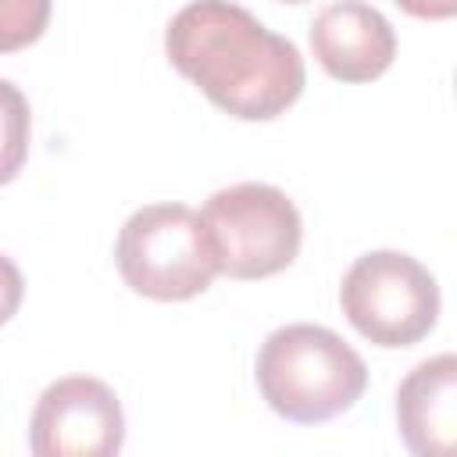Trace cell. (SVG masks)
<instances>
[{
    "mask_svg": "<svg viewBox=\"0 0 457 457\" xmlns=\"http://www.w3.org/2000/svg\"><path fill=\"white\" fill-rule=\"evenodd\" d=\"M21 296H25V278H21L18 264L7 253H0V325L11 321V314L21 303Z\"/></svg>",
    "mask_w": 457,
    "mask_h": 457,
    "instance_id": "11",
    "label": "cell"
},
{
    "mask_svg": "<svg viewBox=\"0 0 457 457\" xmlns=\"http://www.w3.org/2000/svg\"><path fill=\"white\" fill-rule=\"evenodd\" d=\"M264 403L296 425H321L350 411L368 389L364 357L332 328L296 321L275 328L257 350Z\"/></svg>",
    "mask_w": 457,
    "mask_h": 457,
    "instance_id": "2",
    "label": "cell"
},
{
    "mask_svg": "<svg viewBox=\"0 0 457 457\" xmlns=\"http://www.w3.org/2000/svg\"><path fill=\"white\" fill-rule=\"evenodd\" d=\"M114 261L125 286L150 300H189L218 275L200 214L186 204H146L118 232Z\"/></svg>",
    "mask_w": 457,
    "mask_h": 457,
    "instance_id": "3",
    "label": "cell"
},
{
    "mask_svg": "<svg viewBox=\"0 0 457 457\" xmlns=\"http://www.w3.org/2000/svg\"><path fill=\"white\" fill-rule=\"evenodd\" d=\"M164 54L218 111L239 121L278 118L307 82L296 43L232 0L186 4L164 29Z\"/></svg>",
    "mask_w": 457,
    "mask_h": 457,
    "instance_id": "1",
    "label": "cell"
},
{
    "mask_svg": "<svg viewBox=\"0 0 457 457\" xmlns=\"http://www.w3.org/2000/svg\"><path fill=\"white\" fill-rule=\"evenodd\" d=\"M125 443V414L114 389L93 375H68L43 389L29 421L36 457H114Z\"/></svg>",
    "mask_w": 457,
    "mask_h": 457,
    "instance_id": "6",
    "label": "cell"
},
{
    "mask_svg": "<svg viewBox=\"0 0 457 457\" xmlns=\"http://www.w3.org/2000/svg\"><path fill=\"white\" fill-rule=\"evenodd\" d=\"M393 4L425 21H443V18H453L457 11V0H393Z\"/></svg>",
    "mask_w": 457,
    "mask_h": 457,
    "instance_id": "12",
    "label": "cell"
},
{
    "mask_svg": "<svg viewBox=\"0 0 457 457\" xmlns=\"http://www.w3.org/2000/svg\"><path fill=\"white\" fill-rule=\"evenodd\" d=\"M311 50L339 82H371L396 57L389 18L364 0H336L311 21Z\"/></svg>",
    "mask_w": 457,
    "mask_h": 457,
    "instance_id": "7",
    "label": "cell"
},
{
    "mask_svg": "<svg viewBox=\"0 0 457 457\" xmlns=\"http://www.w3.org/2000/svg\"><path fill=\"white\" fill-rule=\"evenodd\" d=\"M50 0H0V54L25 50L43 36Z\"/></svg>",
    "mask_w": 457,
    "mask_h": 457,
    "instance_id": "10",
    "label": "cell"
},
{
    "mask_svg": "<svg viewBox=\"0 0 457 457\" xmlns=\"http://www.w3.org/2000/svg\"><path fill=\"white\" fill-rule=\"evenodd\" d=\"M282 4H303V0H282Z\"/></svg>",
    "mask_w": 457,
    "mask_h": 457,
    "instance_id": "13",
    "label": "cell"
},
{
    "mask_svg": "<svg viewBox=\"0 0 457 457\" xmlns=\"http://www.w3.org/2000/svg\"><path fill=\"white\" fill-rule=\"evenodd\" d=\"M396 425L418 457H450L457 446V357L439 353L407 371L396 389Z\"/></svg>",
    "mask_w": 457,
    "mask_h": 457,
    "instance_id": "8",
    "label": "cell"
},
{
    "mask_svg": "<svg viewBox=\"0 0 457 457\" xmlns=\"http://www.w3.org/2000/svg\"><path fill=\"white\" fill-rule=\"evenodd\" d=\"M346 321L375 346H414L436 328L439 286L432 271L400 250H371L350 264L339 286Z\"/></svg>",
    "mask_w": 457,
    "mask_h": 457,
    "instance_id": "5",
    "label": "cell"
},
{
    "mask_svg": "<svg viewBox=\"0 0 457 457\" xmlns=\"http://www.w3.org/2000/svg\"><path fill=\"white\" fill-rule=\"evenodd\" d=\"M200 221L218 257V275L268 278L286 271L303 239L296 204L268 182H236L207 196Z\"/></svg>",
    "mask_w": 457,
    "mask_h": 457,
    "instance_id": "4",
    "label": "cell"
},
{
    "mask_svg": "<svg viewBox=\"0 0 457 457\" xmlns=\"http://www.w3.org/2000/svg\"><path fill=\"white\" fill-rule=\"evenodd\" d=\"M29 136H32V111L25 93L0 79V186H7L25 157H29Z\"/></svg>",
    "mask_w": 457,
    "mask_h": 457,
    "instance_id": "9",
    "label": "cell"
}]
</instances>
